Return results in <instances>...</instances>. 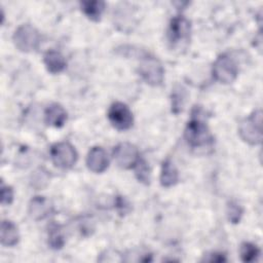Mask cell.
I'll list each match as a JSON object with an SVG mask.
<instances>
[{
    "instance_id": "3",
    "label": "cell",
    "mask_w": 263,
    "mask_h": 263,
    "mask_svg": "<svg viewBox=\"0 0 263 263\" xmlns=\"http://www.w3.org/2000/svg\"><path fill=\"white\" fill-rule=\"evenodd\" d=\"M12 39L18 50L30 52L38 48L40 43V34L33 26L26 24L15 30Z\"/></svg>"
},
{
    "instance_id": "11",
    "label": "cell",
    "mask_w": 263,
    "mask_h": 263,
    "mask_svg": "<svg viewBox=\"0 0 263 263\" xmlns=\"http://www.w3.org/2000/svg\"><path fill=\"white\" fill-rule=\"evenodd\" d=\"M51 210L49 201L43 196H35L31 199L29 204V214L34 220L44 219Z\"/></svg>"
},
{
    "instance_id": "15",
    "label": "cell",
    "mask_w": 263,
    "mask_h": 263,
    "mask_svg": "<svg viewBox=\"0 0 263 263\" xmlns=\"http://www.w3.org/2000/svg\"><path fill=\"white\" fill-rule=\"evenodd\" d=\"M179 180V174L174 165L173 161L170 159H165L161 166L160 174V183L163 187H172L177 184Z\"/></svg>"
},
{
    "instance_id": "14",
    "label": "cell",
    "mask_w": 263,
    "mask_h": 263,
    "mask_svg": "<svg viewBox=\"0 0 263 263\" xmlns=\"http://www.w3.org/2000/svg\"><path fill=\"white\" fill-rule=\"evenodd\" d=\"M44 65L48 72L58 74L66 68V61L62 53L57 50H48L43 58Z\"/></svg>"
},
{
    "instance_id": "10",
    "label": "cell",
    "mask_w": 263,
    "mask_h": 263,
    "mask_svg": "<svg viewBox=\"0 0 263 263\" xmlns=\"http://www.w3.org/2000/svg\"><path fill=\"white\" fill-rule=\"evenodd\" d=\"M87 167L93 173H103L109 164L106 151L102 147H93L89 150L86 157Z\"/></svg>"
},
{
    "instance_id": "6",
    "label": "cell",
    "mask_w": 263,
    "mask_h": 263,
    "mask_svg": "<svg viewBox=\"0 0 263 263\" xmlns=\"http://www.w3.org/2000/svg\"><path fill=\"white\" fill-rule=\"evenodd\" d=\"M139 73L148 84L153 86L160 85L164 78L163 67L160 62L153 57H146L142 60Z\"/></svg>"
},
{
    "instance_id": "22",
    "label": "cell",
    "mask_w": 263,
    "mask_h": 263,
    "mask_svg": "<svg viewBox=\"0 0 263 263\" xmlns=\"http://www.w3.org/2000/svg\"><path fill=\"white\" fill-rule=\"evenodd\" d=\"M48 180L49 178L46 172H43L42 170H38L35 172V174L32 177V186H34L37 189H41L47 185Z\"/></svg>"
},
{
    "instance_id": "9",
    "label": "cell",
    "mask_w": 263,
    "mask_h": 263,
    "mask_svg": "<svg viewBox=\"0 0 263 263\" xmlns=\"http://www.w3.org/2000/svg\"><path fill=\"white\" fill-rule=\"evenodd\" d=\"M190 33V23L184 16H176L171 21L167 38L170 43L175 46L183 41H186L189 38Z\"/></svg>"
},
{
    "instance_id": "16",
    "label": "cell",
    "mask_w": 263,
    "mask_h": 263,
    "mask_svg": "<svg viewBox=\"0 0 263 263\" xmlns=\"http://www.w3.org/2000/svg\"><path fill=\"white\" fill-rule=\"evenodd\" d=\"M81 9L84 14L91 21H100L102 13L105 9V3L103 1H82L80 3Z\"/></svg>"
},
{
    "instance_id": "19",
    "label": "cell",
    "mask_w": 263,
    "mask_h": 263,
    "mask_svg": "<svg viewBox=\"0 0 263 263\" xmlns=\"http://www.w3.org/2000/svg\"><path fill=\"white\" fill-rule=\"evenodd\" d=\"M65 243L64 236L62 231L58 225H53L50 227L48 232V245L53 250H60L63 248Z\"/></svg>"
},
{
    "instance_id": "20",
    "label": "cell",
    "mask_w": 263,
    "mask_h": 263,
    "mask_svg": "<svg viewBox=\"0 0 263 263\" xmlns=\"http://www.w3.org/2000/svg\"><path fill=\"white\" fill-rule=\"evenodd\" d=\"M135 167H136V176L138 180L142 183L148 184L150 181V170L147 162L145 160L140 159Z\"/></svg>"
},
{
    "instance_id": "25",
    "label": "cell",
    "mask_w": 263,
    "mask_h": 263,
    "mask_svg": "<svg viewBox=\"0 0 263 263\" xmlns=\"http://www.w3.org/2000/svg\"><path fill=\"white\" fill-rule=\"evenodd\" d=\"M205 260H206V261H210V262H223V261H225L226 259H225L224 255L221 254V253H212V254L210 255V258H208V259H205Z\"/></svg>"
},
{
    "instance_id": "13",
    "label": "cell",
    "mask_w": 263,
    "mask_h": 263,
    "mask_svg": "<svg viewBox=\"0 0 263 263\" xmlns=\"http://www.w3.org/2000/svg\"><path fill=\"white\" fill-rule=\"evenodd\" d=\"M20 234L17 227L9 220L1 222V243L5 247H13L18 242Z\"/></svg>"
},
{
    "instance_id": "4",
    "label": "cell",
    "mask_w": 263,
    "mask_h": 263,
    "mask_svg": "<svg viewBox=\"0 0 263 263\" xmlns=\"http://www.w3.org/2000/svg\"><path fill=\"white\" fill-rule=\"evenodd\" d=\"M238 74V67L235 61L227 55H220L213 65V76L220 83L228 84L235 80Z\"/></svg>"
},
{
    "instance_id": "8",
    "label": "cell",
    "mask_w": 263,
    "mask_h": 263,
    "mask_svg": "<svg viewBox=\"0 0 263 263\" xmlns=\"http://www.w3.org/2000/svg\"><path fill=\"white\" fill-rule=\"evenodd\" d=\"M113 157L122 168L135 167L140 160L137 147L130 143H119L113 150Z\"/></svg>"
},
{
    "instance_id": "18",
    "label": "cell",
    "mask_w": 263,
    "mask_h": 263,
    "mask_svg": "<svg viewBox=\"0 0 263 263\" xmlns=\"http://www.w3.org/2000/svg\"><path fill=\"white\" fill-rule=\"evenodd\" d=\"M240 257L243 262H252L256 261L259 257L260 251L257 248V246L251 243V242H243L240 246Z\"/></svg>"
},
{
    "instance_id": "17",
    "label": "cell",
    "mask_w": 263,
    "mask_h": 263,
    "mask_svg": "<svg viewBox=\"0 0 263 263\" xmlns=\"http://www.w3.org/2000/svg\"><path fill=\"white\" fill-rule=\"evenodd\" d=\"M186 100V90L182 86H176L172 92V111L175 114L183 110Z\"/></svg>"
},
{
    "instance_id": "5",
    "label": "cell",
    "mask_w": 263,
    "mask_h": 263,
    "mask_svg": "<svg viewBox=\"0 0 263 263\" xmlns=\"http://www.w3.org/2000/svg\"><path fill=\"white\" fill-rule=\"evenodd\" d=\"M50 157L55 166L70 168L77 160V152L70 143L60 142L51 146Z\"/></svg>"
},
{
    "instance_id": "7",
    "label": "cell",
    "mask_w": 263,
    "mask_h": 263,
    "mask_svg": "<svg viewBox=\"0 0 263 263\" xmlns=\"http://www.w3.org/2000/svg\"><path fill=\"white\" fill-rule=\"evenodd\" d=\"M108 118L111 124L118 130H126L134 122L133 113L129 108L120 102L113 103L108 110Z\"/></svg>"
},
{
    "instance_id": "2",
    "label": "cell",
    "mask_w": 263,
    "mask_h": 263,
    "mask_svg": "<svg viewBox=\"0 0 263 263\" xmlns=\"http://www.w3.org/2000/svg\"><path fill=\"white\" fill-rule=\"evenodd\" d=\"M240 138L250 145H258L262 141V112L254 111L250 116L242 119L238 125Z\"/></svg>"
},
{
    "instance_id": "1",
    "label": "cell",
    "mask_w": 263,
    "mask_h": 263,
    "mask_svg": "<svg viewBox=\"0 0 263 263\" xmlns=\"http://www.w3.org/2000/svg\"><path fill=\"white\" fill-rule=\"evenodd\" d=\"M184 137L192 148H202L209 146L213 142V137L209 130L206 123L200 118L199 112L195 109L191 119L188 121Z\"/></svg>"
},
{
    "instance_id": "12",
    "label": "cell",
    "mask_w": 263,
    "mask_h": 263,
    "mask_svg": "<svg viewBox=\"0 0 263 263\" xmlns=\"http://www.w3.org/2000/svg\"><path fill=\"white\" fill-rule=\"evenodd\" d=\"M45 121L54 127H61L67 120L66 110L59 104H51L45 110Z\"/></svg>"
},
{
    "instance_id": "23",
    "label": "cell",
    "mask_w": 263,
    "mask_h": 263,
    "mask_svg": "<svg viewBox=\"0 0 263 263\" xmlns=\"http://www.w3.org/2000/svg\"><path fill=\"white\" fill-rule=\"evenodd\" d=\"M13 200V191L11 187L4 186L2 184L1 187V203L2 204H10Z\"/></svg>"
},
{
    "instance_id": "24",
    "label": "cell",
    "mask_w": 263,
    "mask_h": 263,
    "mask_svg": "<svg viewBox=\"0 0 263 263\" xmlns=\"http://www.w3.org/2000/svg\"><path fill=\"white\" fill-rule=\"evenodd\" d=\"M116 208L118 210V212L122 215V214H125L127 211H128V205L125 201L124 198L118 196L117 199H116Z\"/></svg>"
},
{
    "instance_id": "21",
    "label": "cell",
    "mask_w": 263,
    "mask_h": 263,
    "mask_svg": "<svg viewBox=\"0 0 263 263\" xmlns=\"http://www.w3.org/2000/svg\"><path fill=\"white\" fill-rule=\"evenodd\" d=\"M227 216H228V220L231 223L233 224L238 223L242 216V208L237 202L230 201L227 205Z\"/></svg>"
}]
</instances>
